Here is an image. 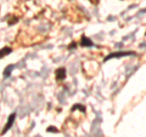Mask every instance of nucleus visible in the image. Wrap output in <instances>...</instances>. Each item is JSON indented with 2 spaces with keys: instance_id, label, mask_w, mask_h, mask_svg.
Returning <instances> with one entry per match:
<instances>
[{
  "instance_id": "nucleus-1",
  "label": "nucleus",
  "mask_w": 146,
  "mask_h": 137,
  "mask_svg": "<svg viewBox=\"0 0 146 137\" xmlns=\"http://www.w3.org/2000/svg\"><path fill=\"white\" fill-rule=\"evenodd\" d=\"M15 118H16V113H12L10 117H9V120H7V123H6V125H5V127H4V130H3V132L1 134H5V132L10 129L11 127V125H12V123H13V120H15Z\"/></svg>"
},
{
  "instance_id": "nucleus-2",
  "label": "nucleus",
  "mask_w": 146,
  "mask_h": 137,
  "mask_svg": "<svg viewBox=\"0 0 146 137\" xmlns=\"http://www.w3.org/2000/svg\"><path fill=\"white\" fill-rule=\"evenodd\" d=\"M55 75H56V79L57 80H62V79H65V76H66V69L65 68H58V69H56V72H55Z\"/></svg>"
},
{
  "instance_id": "nucleus-3",
  "label": "nucleus",
  "mask_w": 146,
  "mask_h": 137,
  "mask_svg": "<svg viewBox=\"0 0 146 137\" xmlns=\"http://www.w3.org/2000/svg\"><path fill=\"white\" fill-rule=\"evenodd\" d=\"M128 55H131V52H116V53H111L110 56H107L106 58H105V61L111 60V58H115V57H123V56H128Z\"/></svg>"
},
{
  "instance_id": "nucleus-4",
  "label": "nucleus",
  "mask_w": 146,
  "mask_h": 137,
  "mask_svg": "<svg viewBox=\"0 0 146 137\" xmlns=\"http://www.w3.org/2000/svg\"><path fill=\"white\" fill-rule=\"evenodd\" d=\"M80 44H82V46H93V41L91 40H89L86 36H82V41H80Z\"/></svg>"
},
{
  "instance_id": "nucleus-5",
  "label": "nucleus",
  "mask_w": 146,
  "mask_h": 137,
  "mask_svg": "<svg viewBox=\"0 0 146 137\" xmlns=\"http://www.w3.org/2000/svg\"><path fill=\"white\" fill-rule=\"evenodd\" d=\"M11 52V49L10 47H4L1 49V52H0V57H4V55H7V53H10Z\"/></svg>"
},
{
  "instance_id": "nucleus-6",
  "label": "nucleus",
  "mask_w": 146,
  "mask_h": 137,
  "mask_svg": "<svg viewBox=\"0 0 146 137\" xmlns=\"http://www.w3.org/2000/svg\"><path fill=\"white\" fill-rule=\"evenodd\" d=\"M12 70V66H9L7 67V69H6V72H4V75L5 76H9V74H10V72Z\"/></svg>"
},
{
  "instance_id": "nucleus-7",
  "label": "nucleus",
  "mask_w": 146,
  "mask_h": 137,
  "mask_svg": "<svg viewBox=\"0 0 146 137\" xmlns=\"http://www.w3.org/2000/svg\"><path fill=\"white\" fill-rule=\"evenodd\" d=\"M48 131L49 132H57V129H55V127H49Z\"/></svg>"
},
{
  "instance_id": "nucleus-8",
  "label": "nucleus",
  "mask_w": 146,
  "mask_h": 137,
  "mask_svg": "<svg viewBox=\"0 0 146 137\" xmlns=\"http://www.w3.org/2000/svg\"><path fill=\"white\" fill-rule=\"evenodd\" d=\"M90 1H91V3H94V4H98V3H99V0H90Z\"/></svg>"
}]
</instances>
